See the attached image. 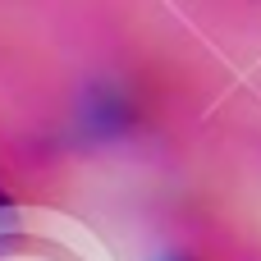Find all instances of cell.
Masks as SVG:
<instances>
[{
  "mask_svg": "<svg viewBox=\"0 0 261 261\" xmlns=\"http://www.w3.org/2000/svg\"><path fill=\"white\" fill-rule=\"evenodd\" d=\"M138 119H142V106H138V96L128 87H119V83L92 87V96H87V124L96 133H128Z\"/></svg>",
  "mask_w": 261,
  "mask_h": 261,
  "instance_id": "1",
  "label": "cell"
},
{
  "mask_svg": "<svg viewBox=\"0 0 261 261\" xmlns=\"http://www.w3.org/2000/svg\"><path fill=\"white\" fill-rule=\"evenodd\" d=\"M14 216V193L5 188V179H0V220H9Z\"/></svg>",
  "mask_w": 261,
  "mask_h": 261,
  "instance_id": "2",
  "label": "cell"
},
{
  "mask_svg": "<svg viewBox=\"0 0 261 261\" xmlns=\"http://www.w3.org/2000/svg\"><path fill=\"white\" fill-rule=\"evenodd\" d=\"M165 261H211V257H206V252H170Z\"/></svg>",
  "mask_w": 261,
  "mask_h": 261,
  "instance_id": "3",
  "label": "cell"
}]
</instances>
